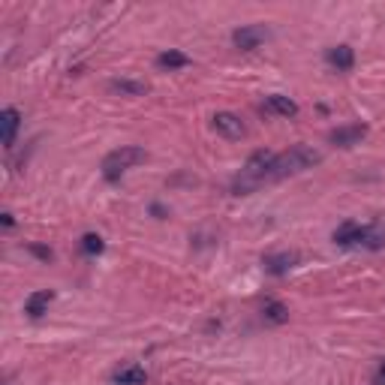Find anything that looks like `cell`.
Returning a JSON list of instances; mask_svg holds the SVG:
<instances>
[{
	"label": "cell",
	"instance_id": "obj_18",
	"mask_svg": "<svg viewBox=\"0 0 385 385\" xmlns=\"http://www.w3.org/2000/svg\"><path fill=\"white\" fill-rule=\"evenodd\" d=\"M106 250V244H103V238H99L97 232H87L85 238H82V253H87V256H99Z\"/></svg>",
	"mask_w": 385,
	"mask_h": 385
},
{
	"label": "cell",
	"instance_id": "obj_20",
	"mask_svg": "<svg viewBox=\"0 0 385 385\" xmlns=\"http://www.w3.org/2000/svg\"><path fill=\"white\" fill-rule=\"evenodd\" d=\"M377 385H385V361L379 365V373H377Z\"/></svg>",
	"mask_w": 385,
	"mask_h": 385
},
{
	"label": "cell",
	"instance_id": "obj_6",
	"mask_svg": "<svg viewBox=\"0 0 385 385\" xmlns=\"http://www.w3.org/2000/svg\"><path fill=\"white\" fill-rule=\"evenodd\" d=\"M214 121V130H217L223 139H229V142H238V139H244V121L232 115V111H217V115L211 118Z\"/></svg>",
	"mask_w": 385,
	"mask_h": 385
},
{
	"label": "cell",
	"instance_id": "obj_17",
	"mask_svg": "<svg viewBox=\"0 0 385 385\" xmlns=\"http://www.w3.org/2000/svg\"><path fill=\"white\" fill-rule=\"evenodd\" d=\"M262 316H265V322H271V325H283V322H289V307L283 301H265Z\"/></svg>",
	"mask_w": 385,
	"mask_h": 385
},
{
	"label": "cell",
	"instance_id": "obj_5",
	"mask_svg": "<svg viewBox=\"0 0 385 385\" xmlns=\"http://www.w3.org/2000/svg\"><path fill=\"white\" fill-rule=\"evenodd\" d=\"M365 135H367L365 123H346V127H337L328 133V142H331L334 148H355V145H361Z\"/></svg>",
	"mask_w": 385,
	"mask_h": 385
},
{
	"label": "cell",
	"instance_id": "obj_14",
	"mask_svg": "<svg viewBox=\"0 0 385 385\" xmlns=\"http://www.w3.org/2000/svg\"><path fill=\"white\" fill-rule=\"evenodd\" d=\"M111 379H115V385H145L148 382V373L139 365H130V367H121Z\"/></svg>",
	"mask_w": 385,
	"mask_h": 385
},
{
	"label": "cell",
	"instance_id": "obj_3",
	"mask_svg": "<svg viewBox=\"0 0 385 385\" xmlns=\"http://www.w3.org/2000/svg\"><path fill=\"white\" fill-rule=\"evenodd\" d=\"M148 160V154H145L142 148H135V145H123V148L106 154L103 160V178L109 181V184H118V181L130 172L133 166H139Z\"/></svg>",
	"mask_w": 385,
	"mask_h": 385
},
{
	"label": "cell",
	"instance_id": "obj_2",
	"mask_svg": "<svg viewBox=\"0 0 385 385\" xmlns=\"http://www.w3.org/2000/svg\"><path fill=\"white\" fill-rule=\"evenodd\" d=\"M271 163H274V154H268V151L250 154V160L244 163L241 175H238L235 184H232L235 196H247V192H253V190H259L262 184H268V169H271Z\"/></svg>",
	"mask_w": 385,
	"mask_h": 385
},
{
	"label": "cell",
	"instance_id": "obj_11",
	"mask_svg": "<svg viewBox=\"0 0 385 385\" xmlns=\"http://www.w3.org/2000/svg\"><path fill=\"white\" fill-rule=\"evenodd\" d=\"M361 247H367V250H382V247H385V214L373 220L370 226H365V238H361Z\"/></svg>",
	"mask_w": 385,
	"mask_h": 385
},
{
	"label": "cell",
	"instance_id": "obj_19",
	"mask_svg": "<svg viewBox=\"0 0 385 385\" xmlns=\"http://www.w3.org/2000/svg\"><path fill=\"white\" fill-rule=\"evenodd\" d=\"M28 250H30L33 256H39V259H45V262H49V259L54 256V253L49 250V247H39V244H30V247H28Z\"/></svg>",
	"mask_w": 385,
	"mask_h": 385
},
{
	"label": "cell",
	"instance_id": "obj_9",
	"mask_svg": "<svg viewBox=\"0 0 385 385\" xmlns=\"http://www.w3.org/2000/svg\"><path fill=\"white\" fill-rule=\"evenodd\" d=\"M298 262V253H271L262 259V268L268 271V274H274V277H283V274H289L292 268H295Z\"/></svg>",
	"mask_w": 385,
	"mask_h": 385
},
{
	"label": "cell",
	"instance_id": "obj_4",
	"mask_svg": "<svg viewBox=\"0 0 385 385\" xmlns=\"http://www.w3.org/2000/svg\"><path fill=\"white\" fill-rule=\"evenodd\" d=\"M268 39V28L262 25H244V28H238L232 33V42H235V49H241V51H253L259 49Z\"/></svg>",
	"mask_w": 385,
	"mask_h": 385
},
{
	"label": "cell",
	"instance_id": "obj_7",
	"mask_svg": "<svg viewBox=\"0 0 385 385\" xmlns=\"http://www.w3.org/2000/svg\"><path fill=\"white\" fill-rule=\"evenodd\" d=\"M18 127H21L18 109H4V111H0V142H4V148H13V145H16Z\"/></svg>",
	"mask_w": 385,
	"mask_h": 385
},
{
	"label": "cell",
	"instance_id": "obj_13",
	"mask_svg": "<svg viewBox=\"0 0 385 385\" xmlns=\"http://www.w3.org/2000/svg\"><path fill=\"white\" fill-rule=\"evenodd\" d=\"M109 90L111 94H121V97H145L148 94V85L130 82V78H115V82H109Z\"/></svg>",
	"mask_w": 385,
	"mask_h": 385
},
{
	"label": "cell",
	"instance_id": "obj_15",
	"mask_svg": "<svg viewBox=\"0 0 385 385\" xmlns=\"http://www.w3.org/2000/svg\"><path fill=\"white\" fill-rule=\"evenodd\" d=\"M265 109L274 111V115H283V118H295V115H298V106L292 103L289 97H280V94H271V97L265 99Z\"/></svg>",
	"mask_w": 385,
	"mask_h": 385
},
{
	"label": "cell",
	"instance_id": "obj_12",
	"mask_svg": "<svg viewBox=\"0 0 385 385\" xmlns=\"http://www.w3.org/2000/svg\"><path fill=\"white\" fill-rule=\"evenodd\" d=\"M51 301H54V292H49V289L33 292V295L28 298V304H25V313L30 316V319H39L42 313H49V304Z\"/></svg>",
	"mask_w": 385,
	"mask_h": 385
},
{
	"label": "cell",
	"instance_id": "obj_1",
	"mask_svg": "<svg viewBox=\"0 0 385 385\" xmlns=\"http://www.w3.org/2000/svg\"><path fill=\"white\" fill-rule=\"evenodd\" d=\"M322 160V154L310 148V145H295V148L274 154V163L268 169V181H283V178H292V175H301L313 169L316 163Z\"/></svg>",
	"mask_w": 385,
	"mask_h": 385
},
{
	"label": "cell",
	"instance_id": "obj_10",
	"mask_svg": "<svg viewBox=\"0 0 385 385\" xmlns=\"http://www.w3.org/2000/svg\"><path fill=\"white\" fill-rule=\"evenodd\" d=\"M325 61L331 63L337 73H349L355 66V51L349 49V45H334V49L325 51Z\"/></svg>",
	"mask_w": 385,
	"mask_h": 385
},
{
	"label": "cell",
	"instance_id": "obj_16",
	"mask_svg": "<svg viewBox=\"0 0 385 385\" xmlns=\"http://www.w3.org/2000/svg\"><path fill=\"white\" fill-rule=\"evenodd\" d=\"M157 66H160V70H184V66H190V58L184 51L169 49V51H163L160 58H157Z\"/></svg>",
	"mask_w": 385,
	"mask_h": 385
},
{
	"label": "cell",
	"instance_id": "obj_8",
	"mask_svg": "<svg viewBox=\"0 0 385 385\" xmlns=\"http://www.w3.org/2000/svg\"><path fill=\"white\" fill-rule=\"evenodd\" d=\"M331 238H334L337 247H355V244H361V238H365V226L355 223V220H346V223L337 226Z\"/></svg>",
	"mask_w": 385,
	"mask_h": 385
}]
</instances>
